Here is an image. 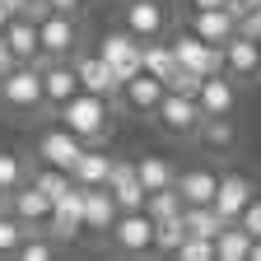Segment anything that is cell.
<instances>
[{
    "label": "cell",
    "instance_id": "1",
    "mask_svg": "<svg viewBox=\"0 0 261 261\" xmlns=\"http://www.w3.org/2000/svg\"><path fill=\"white\" fill-rule=\"evenodd\" d=\"M56 117H61V130H70L84 149H98L112 130V103H103L93 93H75L65 108H56Z\"/></svg>",
    "mask_w": 261,
    "mask_h": 261
},
{
    "label": "cell",
    "instance_id": "43",
    "mask_svg": "<svg viewBox=\"0 0 261 261\" xmlns=\"http://www.w3.org/2000/svg\"><path fill=\"white\" fill-rule=\"evenodd\" d=\"M247 261H261V243H252V252H247Z\"/></svg>",
    "mask_w": 261,
    "mask_h": 261
},
{
    "label": "cell",
    "instance_id": "31",
    "mask_svg": "<svg viewBox=\"0 0 261 261\" xmlns=\"http://www.w3.org/2000/svg\"><path fill=\"white\" fill-rule=\"evenodd\" d=\"M145 215L159 224V219H177L182 215V196L177 191H154L149 201H145Z\"/></svg>",
    "mask_w": 261,
    "mask_h": 261
},
{
    "label": "cell",
    "instance_id": "45",
    "mask_svg": "<svg viewBox=\"0 0 261 261\" xmlns=\"http://www.w3.org/2000/svg\"><path fill=\"white\" fill-rule=\"evenodd\" d=\"M5 23H10V19H5V10H0V33H5Z\"/></svg>",
    "mask_w": 261,
    "mask_h": 261
},
{
    "label": "cell",
    "instance_id": "12",
    "mask_svg": "<svg viewBox=\"0 0 261 261\" xmlns=\"http://www.w3.org/2000/svg\"><path fill=\"white\" fill-rule=\"evenodd\" d=\"M38 70H42V103L65 108L80 93V80H75V65L70 61H38Z\"/></svg>",
    "mask_w": 261,
    "mask_h": 261
},
{
    "label": "cell",
    "instance_id": "11",
    "mask_svg": "<svg viewBox=\"0 0 261 261\" xmlns=\"http://www.w3.org/2000/svg\"><path fill=\"white\" fill-rule=\"evenodd\" d=\"M154 121L163 130H173V136H196V126H201V108H196V98L163 93V103L154 108Z\"/></svg>",
    "mask_w": 261,
    "mask_h": 261
},
{
    "label": "cell",
    "instance_id": "2",
    "mask_svg": "<svg viewBox=\"0 0 261 261\" xmlns=\"http://www.w3.org/2000/svg\"><path fill=\"white\" fill-rule=\"evenodd\" d=\"M140 38H130L126 28H108L103 33V42H98V61L112 70V80H117V89H126L136 75H145V65H140Z\"/></svg>",
    "mask_w": 261,
    "mask_h": 261
},
{
    "label": "cell",
    "instance_id": "3",
    "mask_svg": "<svg viewBox=\"0 0 261 261\" xmlns=\"http://www.w3.org/2000/svg\"><path fill=\"white\" fill-rule=\"evenodd\" d=\"M168 47H173V56H177V65H182V70L201 75V80L224 75V47H205L201 38H191L187 28H182V33H173V38H168Z\"/></svg>",
    "mask_w": 261,
    "mask_h": 261
},
{
    "label": "cell",
    "instance_id": "40",
    "mask_svg": "<svg viewBox=\"0 0 261 261\" xmlns=\"http://www.w3.org/2000/svg\"><path fill=\"white\" fill-rule=\"evenodd\" d=\"M14 65H19V61H14V51L5 47V33H0V80H5V75L14 70Z\"/></svg>",
    "mask_w": 261,
    "mask_h": 261
},
{
    "label": "cell",
    "instance_id": "38",
    "mask_svg": "<svg viewBox=\"0 0 261 261\" xmlns=\"http://www.w3.org/2000/svg\"><path fill=\"white\" fill-rule=\"evenodd\" d=\"M163 89L177 93V98H196V89H201V75H191V70H182V65H177V75L163 84Z\"/></svg>",
    "mask_w": 261,
    "mask_h": 261
},
{
    "label": "cell",
    "instance_id": "36",
    "mask_svg": "<svg viewBox=\"0 0 261 261\" xmlns=\"http://www.w3.org/2000/svg\"><path fill=\"white\" fill-rule=\"evenodd\" d=\"M173 261H215V243H205V238H187V243L173 252Z\"/></svg>",
    "mask_w": 261,
    "mask_h": 261
},
{
    "label": "cell",
    "instance_id": "18",
    "mask_svg": "<svg viewBox=\"0 0 261 261\" xmlns=\"http://www.w3.org/2000/svg\"><path fill=\"white\" fill-rule=\"evenodd\" d=\"M215 187H219V173L215 168H187V173H177V196H182V210L187 205H210L215 201Z\"/></svg>",
    "mask_w": 261,
    "mask_h": 261
},
{
    "label": "cell",
    "instance_id": "6",
    "mask_svg": "<svg viewBox=\"0 0 261 261\" xmlns=\"http://www.w3.org/2000/svg\"><path fill=\"white\" fill-rule=\"evenodd\" d=\"M75 42H80L75 19H65V14H47V19L38 23V47H42V61H70Z\"/></svg>",
    "mask_w": 261,
    "mask_h": 261
},
{
    "label": "cell",
    "instance_id": "46",
    "mask_svg": "<svg viewBox=\"0 0 261 261\" xmlns=\"http://www.w3.org/2000/svg\"><path fill=\"white\" fill-rule=\"evenodd\" d=\"M108 261H117V256H108Z\"/></svg>",
    "mask_w": 261,
    "mask_h": 261
},
{
    "label": "cell",
    "instance_id": "30",
    "mask_svg": "<svg viewBox=\"0 0 261 261\" xmlns=\"http://www.w3.org/2000/svg\"><path fill=\"white\" fill-rule=\"evenodd\" d=\"M33 187H38V191L47 196V201L56 205V201H61V196H65V191H70V187H75V177H70V173H56V168H42L38 177H33Z\"/></svg>",
    "mask_w": 261,
    "mask_h": 261
},
{
    "label": "cell",
    "instance_id": "22",
    "mask_svg": "<svg viewBox=\"0 0 261 261\" xmlns=\"http://www.w3.org/2000/svg\"><path fill=\"white\" fill-rule=\"evenodd\" d=\"M136 177H140L145 196H154V191H173V187H177V168H173L163 154H145V159H136Z\"/></svg>",
    "mask_w": 261,
    "mask_h": 261
},
{
    "label": "cell",
    "instance_id": "13",
    "mask_svg": "<svg viewBox=\"0 0 261 261\" xmlns=\"http://www.w3.org/2000/svg\"><path fill=\"white\" fill-rule=\"evenodd\" d=\"M70 65H75L80 93H93V98H103V103H112V98H121V89H117L112 70H108L103 61H98V51H89V56H80V61H70Z\"/></svg>",
    "mask_w": 261,
    "mask_h": 261
},
{
    "label": "cell",
    "instance_id": "41",
    "mask_svg": "<svg viewBox=\"0 0 261 261\" xmlns=\"http://www.w3.org/2000/svg\"><path fill=\"white\" fill-rule=\"evenodd\" d=\"M0 10H5V19H23L28 0H0Z\"/></svg>",
    "mask_w": 261,
    "mask_h": 261
},
{
    "label": "cell",
    "instance_id": "26",
    "mask_svg": "<svg viewBox=\"0 0 261 261\" xmlns=\"http://www.w3.org/2000/svg\"><path fill=\"white\" fill-rule=\"evenodd\" d=\"M196 136H201L205 149H233L238 145V126H233V117H201Z\"/></svg>",
    "mask_w": 261,
    "mask_h": 261
},
{
    "label": "cell",
    "instance_id": "35",
    "mask_svg": "<svg viewBox=\"0 0 261 261\" xmlns=\"http://www.w3.org/2000/svg\"><path fill=\"white\" fill-rule=\"evenodd\" d=\"M47 243L56 247V243H75L80 238V224H70V219H61V215H47Z\"/></svg>",
    "mask_w": 261,
    "mask_h": 261
},
{
    "label": "cell",
    "instance_id": "29",
    "mask_svg": "<svg viewBox=\"0 0 261 261\" xmlns=\"http://www.w3.org/2000/svg\"><path fill=\"white\" fill-rule=\"evenodd\" d=\"M23 182H28V173H23V159H19L14 149H0V191L10 196V191H19Z\"/></svg>",
    "mask_w": 261,
    "mask_h": 261
},
{
    "label": "cell",
    "instance_id": "37",
    "mask_svg": "<svg viewBox=\"0 0 261 261\" xmlns=\"http://www.w3.org/2000/svg\"><path fill=\"white\" fill-rule=\"evenodd\" d=\"M238 228H243L252 243H261V196H252V205L238 215Z\"/></svg>",
    "mask_w": 261,
    "mask_h": 261
},
{
    "label": "cell",
    "instance_id": "14",
    "mask_svg": "<svg viewBox=\"0 0 261 261\" xmlns=\"http://www.w3.org/2000/svg\"><path fill=\"white\" fill-rule=\"evenodd\" d=\"M233 103H238V89H233L228 75H210V80H201V89H196L201 117H233Z\"/></svg>",
    "mask_w": 261,
    "mask_h": 261
},
{
    "label": "cell",
    "instance_id": "17",
    "mask_svg": "<svg viewBox=\"0 0 261 261\" xmlns=\"http://www.w3.org/2000/svg\"><path fill=\"white\" fill-rule=\"evenodd\" d=\"M117 215L121 210H117L108 187H84V228H89V233H112Z\"/></svg>",
    "mask_w": 261,
    "mask_h": 261
},
{
    "label": "cell",
    "instance_id": "33",
    "mask_svg": "<svg viewBox=\"0 0 261 261\" xmlns=\"http://www.w3.org/2000/svg\"><path fill=\"white\" fill-rule=\"evenodd\" d=\"M23 238H28V228H23V224L5 210V215H0V256H14Z\"/></svg>",
    "mask_w": 261,
    "mask_h": 261
},
{
    "label": "cell",
    "instance_id": "21",
    "mask_svg": "<svg viewBox=\"0 0 261 261\" xmlns=\"http://www.w3.org/2000/svg\"><path fill=\"white\" fill-rule=\"evenodd\" d=\"M163 93H168V89H163L154 75H136V80L121 89V103H126L130 112H140V117H154V108L163 103Z\"/></svg>",
    "mask_w": 261,
    "mask_h": 261
},
{
    "label": "cell",
    "instance_id": "32",
    "mask_svg": "<svg viewBox=\"0 0 261 261\" xmlns=\"http://www.w3.org/2000/svg\"><path fill=\"white\" fill-rule=\"evenodd\" d=\"M51 215H61V219H70V224H80V228H84V187L75 182V187H70V191H65L61 201L51 205Z\"/></svg>",
    "mask_w": 261,
    "mask_h": 261
},
{
    "label": "cell",
    "instance_id": "9",
    "mask_svg": "<svg viewBox=\"0 0 261 261\" xmlns=\"http://www.w3.org/2000/svg\"><path fill=\"white\" fill-rule=\"evenodd\" d=\"M121 28L130 38H140V42H154V38H163V28H168V14H163L159 0H130L126 14H121Z\"/></svg>",
    "mask_w": 261,
    "mask_h": 261
},
{
    "label": "cell",
    "instance_id": "27",
    "mask_svg": "<svg viewBox=\"0 0 261 261\" xmlns=\"http://www.w3.org/2000/svg\"><path fill=\"white\" fill-rule=\"evenodd\" d=\"M247 252H252V238L243 233L238 224H228L224 233L215 238V261H247Z\"/></svg>",
    "mask_w": 261,
    "mask_h": 261
},
{
    "label": "cell",
    "instance_id": "23",
    "mask_svg": "<svg viewBox=\"0 0 261 261\" xmlns=\"http://www.w3.org/2000/svg\"><path fill=\"white\" fill-rule=\"evenodd\" d=\"M70 177H75L80 187H108V177H112V154H108L103 145H98V149H84Z\"/></svg>",
    "mask_w": 261,
    "mask_h": 261
},
{
    "label": "cell",
    "instance_id": "7",
    "mask_svg": "<svg viewBox=\"0 0 261 261\" xmlns=\"http://www.w3.org/2000/svg\"><path fill=\"white\" fill-rule=\"evenodd\" d=\"M108 191H112V201H117V210L121 215H140L145 210V187H140V177H136V163L130 159H112V177H108Z\"/></svg>",
    "mask_w": 261,
    "mask_h": 261
},
{
    "label": "cell",
    "instance_id": "44",
    "mask_svg": "<svg viewBox=\"0 0 261 261\" xmlns=\"http://www.w3.org/2000/svg\"><path fill=\"white\" fill-rule=\"evenodd\" d=\"M243 5H247V10H261V0H243Z\"/></svg>",
    "mask_w": 261,
    "mask_h": 261
},
{
    "label": "cell",
    "instance_id": "24",
    "mask_svg": "<svg viewBox=\"0 0 261 261\" xmlns=\"http://www.w3.org/2000/svg\"><path fill=\"white\" fill-rule=\"evenodd\" d=\"M140 65H145V75H154L159 84H168L177 75V56H173V47L163 42V38H154V42L140 47Z\"/></svg>",
    "mask_w": 261,
    "mask_h": 261
},
{
    "label": "cell",
    "instance_id": "28",
    "mask_svg": "<svg viewBox=\"0 0 261 261\" xmlns=\"http://www.w3.org/2000/svg\"><path fill=\"white\" fill-rule=\"evenodd\" d=\"M182 243H187V228H182V215H177V219H159V224H154V252L173 256V252H177Z\"/></svg>",
    "mask_w": 261,
    "mask_h": 261
},
{
    "label": "cell",
    "instance_id": "8",
    "mask_svg": "<svg viewBox=\"0 0 261 261\" xmlns=\"http://www.w3.org/2000/svg\"><path fill=\"white\" fill-rule=\"evenodd\" d=\"M112 243H117V252H126V256H145V252H154V219L140 210V215H117V224H112Z\"/></svg>",
    "mask_w": 261,
    "mask_h": 261
},
{
    "label": "cell",
    "instance_id": "10",
    "mask_svg": "<svg viewBox=\"0 0 261 261\" xmlns=\"http://www.w3.org/2000/svg\"><path fill=\"white\" fill-rule=\"evenodd\" d=\"M38 154H42V163H47V168H56V173H75V163H80L84 145L70 136V130L51 126V130H42V140H38Z\"/></svg>",
    "mask_w": 261,
    "mask_h": 261
},
{
    "label": "cell",
    "instance_id": "39",
    "mask_svg": "<svg viewBox=\"0 0 261 261\" xmlns=\"http://www.w3.org/2000/svg\"><path fill=\"white\" fill-rule=\"evenodd\" d=\"M80 5H84V0H47V10H51V14H65V19H75Z\"/></svg>",
    "mask_w": 261,
    "mask_h": 261
},
{
    "label": "cell",
    "instance_id": "16",
    "mask_svg": "<svg viewBox=\"0 0 261 261\" xmlns=\"http://www.w3.org/2000/svg\"><path fill=\"white\" fill-rule=\"evenodd\" d=\"M224 75L228 80H252V75H261V42H252V38H228L224 42Z\"/></svg>",
    "mask_w": 261,
    "mask_h": 261
},
{
    "label": "cell",
    "instance_id": "34",
    "mask_svg": "<svg viewBox=\"0 0 261 261\" xmlns=\"http://www.w3.org/2000/svg\"><path fill=\"white\" fill-rule=\"evenodd\" d=\"M14 261H56V247L47 238H23L19 252H14Z\"/></svg>",
    "mask_w": 261,
    "mask_h": 261
},
{
    "label": "cell",
    "instance_id": "5",
    "mask_svg": "<svg viewBox=\"0 0 261 261\" xmlns=\"http://www.w3.org/2000/svg\"><path fill=\"white\" fill-rule=\"evenodd\" d=\"M252 196H256V191H252V177H247V173H238V168H233V173H219V187H215L210 210H215L224 224H238V215L252 205Z\"/></svg>",
    "mask_w": 261,
    "mask_h": 261
},
{
    "label": "cell",
    "instance_id": "42",
    "mask_svg": "<svg viewBox=\"0 0 261 261\" xmlns=\"http://www.w3.org/2000/svg\"><path fill=\"white\" fill-rule=\"evenodd\" d=\"M228 0H191V10H224Z\"/></svg>",
    "mask_w": 261,
    "mask_h": 261
},
{
    "label": "cell",
    "instance_id": "19",
    "mask_svg": "<svg viewBox=\"0 0 261 261\" xmlns=\"http://www.w3.org/2000/svg\"><path fill=\"white\" fill-rule=\"evenodd\" d=\"M5 47L14 51L19 65H38L42 61V47H38V23H28V19H10L5 23Z\"/></svg>",
    "mask_w": 261,
    "mask_h": 261
},
{
    "label": "cell",
    "instance_id": "20",
    "mask_svg": "<svg viewBox=\"0 0 261 261\" xmlns=\"http://www.w3.org/2000/svg\"><path fill=\"white\" fill-rule=\"evenodd\" d=\"M10 215L28 228V224H47V215H51V201L33 187V182H23L19 191H10Z\"/></svg>",
    "mask_w": 261,
    "mask_h": 261
},
{
    "label": "cell",
    "instance_id": "15",
    "mask_svg": "<svg viewBox=\"0 0 261 261\" xmlns=\"http://www.w3.org/2000/svg\"><path fill=\"white\" fill-rule=\"evenodd\" d=\"M187 33H191V38H201L205 47H224V42L238 33V23H233V14H228V10H191Z\"/></svg>",
    "mask_w": 261,
    "mask_h": 261
},
{
    "label": "cell",
    "instance_id": "25",
    "mask_svg": "<svg viewBox=\"0 0 261 261\" xmlns=\"http://www.w3.org/2000/svg\"><path fill=\"white\" fill-rule=\"evenodd\" d=\"M182 228H187V238H205V243H215L228 224H224L210 205H187V210H182Z\"/></svg>",
    "mask_w": 261,
    "mask_h": 261
},
{
    "label": "cell",
    "instance_id": "4",
    "mask_svg": "<svg viewBox=\"0 0 261 261\" xmlns=\"http://www.w3.org/2000/svg\"><path fill=\"white\" fill-rule=\"evenodd\" d=\"M0 103L14 108V112L42 108V70L38 65H14V70L0 80Z\"/></svg>",
    "mask_w": 261,
    "mask_h": 261
}]
</instances>
